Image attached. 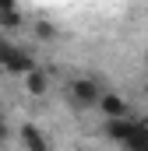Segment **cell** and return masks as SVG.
Returning <instances> with one entry per match:
<instances>
[{
  "label": "cell",
  "instance_id": "9c48e42d",
  "mask_svg": "<svg viewBox=\"0 0 148 151\" xmlns=\"http://www.w3.org/2000/svg\"><path fill=\"white\" fill-rule=\"evenodd\" d=\"M36 39H46V42L57 39V25H53V21H39L36 25Z\"/></svg>",
  "mask_w": 148,
  "mask_h": 151
},
{
  "label": "cell",
  "instance_id": "7c38bea8",
  "mask_svg": "<svg viewBox=\"0 0 148 151\" xmlns=\"http://www.w3.org/2000/svg\"><path fill=\"white\" fill-rule=\"evenodd\" d=\"M145 95H148V81H145Z\"/></svg>",
  "mask_w": 148,
  "mask_h": 151
},
{
  "label": "cell",
  "instance_id": "8992f818",
  "mask_svg": "<svg viewBox=\"0 0 148 151\" xmlns=\"http://www.w3.org/2000/svg\"><path fill=\"white\" fill-rule=\"evenodd\" d=\"M25 91H28V95H32V99H42V95H46V91H49V74H46V70H42V67H36V70H32V74L25 77Z\"/></svg>",
  "mask_w": 148,
  "mask_h": 151
},
{
  "label": "cell",
  "instance_id": "3957f363",
  "mask_svg": "<svg viewBox=\"0 0 148 151\" xmlns=\"http://www.w3.org/2000/svg\"><path fill=\"white\" fill-rule=\"evenodd\" d=\"M36 67H39L36 53H32V49H25V46H14V49H11V56H7V63H4V70H7V74H18V77H28Z\"/></svg>",
  "mask_w": 148,
  "mask_h": 151
},
{
  "label": "cell",
  "instance_id": "8fae6325",
  "mask_svg": "<svg viewBox=\"0 0 148 151\" xmlns=\"http://www.w3.org/2000/svg\"><path fill=\"white\" fill-rule=\"evenodd\" d=\"M7 141H11V123H7V119L0 116V148H4Z\"/></svg>",
  "mask_w": 148,
  "mask_h": 151
},
{
  "label": "cell",
  "instance_id": "277c9868",
  "mask_svg": "<svg viewBox=\"0 0 148 151\" xmlns=\"http://www.w3.org/2000/svg\"><path fill=\"white\" fill-rule=\"evenodd\" d=\"M18 141L25 144V151H49V141H46V134L36 123H21L18 127Z\"/></svg>",
  "mask_w": 148,
  "mask_h": 151
},
{
  "label": "cell",
  "instance_id": "30bf717a",
  "mask_svg": "<svg viewBox=\"0 0 148 151\" xmlns=\"http://www.w3.org/2000/svg\"><path fill=\"white\" fill-rule=\"evenodd\" d=\"M11 49H14V42H11V39H4V35H0V67L7 63V56H11Z\"/></svg>",
  "mask_w": 148,
  "mask_h": 151
},
{
  "label": "cell",
  "instance_id": "5b68a950",
  "mask_svg": "<svg viewBox=\"0 0 148 151\" xmlns=\"http://www.w3.org/2000/svg\"><path fill=\"white\" fill-rule=\"evenodd\" d=\"M120 148L123 151H148V123L145 119H134L131 123V134H127V141Z\"/></svg>",
  "mask_w": 148,
  "mask_h": 151
},
{
  "label": "cell",
  "instance_id": "52a82bcc",
  "mask_svg": "<svg viewBox=\"0 0 148 151\" xmlns=\"http://www.w3.org/2000/svg\"><path fill=\"white\" fill-rule=\"evenodd\" d=\"M131 123H134V116H131V119H110V123H102V134H106L110 141H116V144H123L127 134H131Z\"/></svg>",
  "mask_w": 148,
  "mask_h": 151
},
{
  "label": "cell",
  "instance_id": "6da1fadb",
  "mask_svg": "<svg viewBox=\"0 0 148 151\" xmlns=\"http://www.w3.org/2000/svg\"><path fill=\"white\" fill-rule=\"evenodd\" d=\"M99 95H102V81L95 77H74L67 84V102H71L78 113H88L99 106Z\"/></svg>",
  "mask_w": 148,
  "mask_h": 151
},
{
  "label": "cell",
  "instance_id": "ba28073f",
  "mask_svg": "<svg viewBox=\"0 0 148 151\" xmlns=\"http://www.w3.org/2000/svg\"><path fill=\"white\" fill-rule=\"evenodd\" d=\"M21 25H25V14H21L14 4L0 0V28H21Z\"/></svg>",
  "mask_w": 148,
  "mask_h": 151
},
{
  "label": "cell",
  "instance_id": "7a4b0ae2",
  "mask_svg": "<svg viewBox=\"0 0 148 151\" xmlns=\"http://www.w3.org/2000/svg\"><path fill=\"white\" fill-rule=\"evenodd\" d=\"M95 109L102 113V123H110V119H131V106H127V99L116 95V91H102Z\"/></svg>",
  "mask_w": 148,
  "mask_h": 151
}]
</instances>
